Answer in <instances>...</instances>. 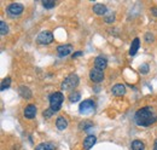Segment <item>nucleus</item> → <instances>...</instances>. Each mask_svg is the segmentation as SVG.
I'll list each match as a JSON object with an SVG mask.
<instances>
[{"mask_svg":"<svg viewBox=\"0 0 157 150\" xmlns=\"http://www.w3.org/2000/svg\"><path fill=\"white\" fill-rule=\"evenodd\" d=\"M36 41L39 42L40 45H48V44H51L53 41V35H52L51 32L44 30V32H41L39 35H38Z\"/></svg>","mask_w":157,"mask_h":150,"instance_id":"6","label":"nucleus"},{"mask_svg":"<svg viewBox=\"0 0 157 150\" xmlns=\"http://www.w3.org/2000/svg\"><path fill=\"white\" fill-rule=\"evenodd\" d=\"M42 5L46 7V9H52L56 6V1L55 0H44L42 1Z\"/></svg>","mask_w":157,"mask_h":150,"instance_id":"22","label":"nucleus"},{"mask_svg":"<svg viewBox=\"0 0 157 150\" xmlns=\"http://www.w3.org/2000/svg\"><path fill=\"white\" fill-rule=\"evenodd\" d=\"M104 77H105V75H104V72H103V70L97 69V68H92V69H91V72H90V79H91L93 82L99 84V82H101V81L104 80Z\"/></svg>","mask_w":157,"mask_h":150,"instance_id":"7","label":"nucleus"},{"mask_svg":"<svg viewBox=\"0 0 157 150\" xmlns=\"http://www.w3.org/2000/svg\"><path fill=\"white\" fill-rule=\"evenodd\" d=\"M34 150H56V147L52 143H40L35 147Z\"/></svg>","mask_w":157,"mask_h":150,"instance_id":"16","label":"nucleus"},{"mask_svg":"<svg viewBox=\"0 0 157 150\" xmlns=\"http://www.w3.org/2000/svg\"><path fill=\"white\" fill-rule=\"evenodd\" d=\"M80 98H81V94H80V92H78V91H74V92H71V93L69 94V101H70L71 103L78 102Z\"/></svg>","mask_w":157,"mask_h":150,"instance_id":"19","label":"nucleus"},{"mask_svg":"<svg viewBox=\"0 0 157 150\" xmlns=\"http://www.w3.org/2000/svg\"><path fill=\"white\" fill-rule=\"evenodd\" d=\"M134 121L138 126L147 127L157 121V112L152 107H144L136 112Z\"/></svg>","mask_w":157,"mask_h":150,"instance_id":"1","label":"nucleus"},{"mask_svg":"<svg viewBox=\"0 0 157 150\" xmlns=\"http://www.w3.org/2000/svg\"><path fill=\"white\" fill-rule=\"evenodd\" d=\"M96 142H97V137H96L94 134L87 136V137L85 138V140H83V148H85V150H90L94 144H96Z\"/></svg>","mask_w":157,"mask_h":150,"instance_id":"10","label":"nucleus"},{"mask_svg":"<svg viewBox=\"0 0 157 150\" xmlns=\"http://www.w3.org/2000/svg\"><path fill=\"white\" fill-rule=\"evenodd\" d=\"M56 127L58 128L59 131H63V130H65L68 127V121H67V119L64 116H59L58 119L56 120Z\"/></svg>","mask_w":157,"mask_h":150,"instance_id":"14","label":"nucleus"},{"mask_svg":"<svg viewBox=\"0 0 157 150\" xmlns=\"http://www.w3.org/2000/svg\"><path fill=\"white\" fill-rule=\"evenodd\" d=\"M10 85H11V79H10V77H5V79L1 81V85H0L1 91H5L6 89H9Z\"/></svg>","mask_w":157,"mask_h":150,"instance_id":"20","label":"nucleus"},{"mask_svg":"<svg viewBox=\"0 0 157 150\" xmlns=\"http://www.w3.org/2000/svg\"><path fill=\"white\" fill-rule=\"evenodd\" d=\"M73 51V45L70 44H65V45H59L57 47V53L59 57H65L68 56L70 52Z\"/></svg>","mask_w":157,"mask_h":150,"instance_id":"8","label":"nucleus"},{"mask_svg":"<svg viewBox=\"0 0 157 150\" xmlns=\"http://www.w3.org/2000/svg\"><path fill=\"white\" fill-rule=\"evenodd\" d=\"M64 101V96L62 92H55L50 96V109L53 112H59L62 103Z\"/></svg>","mask_w":157,"mask_h":150,"instance_id":"2","label":"nucleus"},{"mask_svg":"<svg viewBox=\"0 0 157 150\" xmlns=\"http://www.w3.org/2000/svg\"><path fill=\"white\" fill-rule=\"evenodd\" d=\"M78 82H80V79H78V75L70 74L69 76H67V77L64 79V81L62 82L60 87H62V90H64V91H70V90H74V89L78 86Z\"/></svg>","mask_w":157,"mask_h":150,"instance_id":"3","label":"nucleus"},{"mask_svg":"<svg viewBox=\"0 0 157 150\" xmlns=\"http://www.w3.org/2000/svg\"><path fill=\"white\" fill-rule=\"evenodd\" d=\"M94 108H96V103L92 99H86L80 104L78 112L82 115H88V114H92L94 112Z\"/></svg>","mask_w":157,"mask_h":150,"instance_id":"4","label":"nucleus"},{"mask_svg":"<svg viewBox=\"0 0 157 150\" xmlns=\"http://www.w3.org/2000/svg\"><path fill=\"white\" fill-rule=\"evenodd\" d=\"M93 12H94L96 15L103 16V15H106L108 9H106V6L103 5V4H96V5H93Z\"/></svg>","mask_w":157,"mask_h":150,"instance_id":"13","label":"nucleus"},{"mask_svg":"<svg viewBox=\"0 0 157 150\" xmlns=\"http://www.w3.org/2000/svg\"><path fill=\"white\" fill-rule=\"evenodd\" d=\"M114 19H115V15L114 14H110L108 17H105V22L106 23H111V22H114Z\"/></svg>","mask_w":157,"mask_h":150,"instance_id":"25","label":"nucleus"},{"mask_svg":"<svg viewBox=\"0 0 157 150\" xmlns=\"http://www.w3.org/2000/svg\"><path fill=\"white\" fill-rule=\"evenodd\" d=\"M111 93L114 94V96H116V97L123 96V94L126 93V86L122 85V84H116V85H114L113 89H111Z\"/></svg>","mask_w":157,"mask_h":150,"instance_id":"12","label":"nucleus"},{"mask_svg":"<svg viewBox=\"0 0 157 150\" xmlns=\"http://www.w3.org/2000/svg\"><path fill=\"white\" fill-rule=\"evenodd\" d=\"M139 70H140V73L141 74H147L149 73V64H141L140 65V68H139Z\"/></svg>","mask_w":157,"mask_h":150,"instance_id":"23","label":"nucleus"},{"mask_svg":"<svg viewBox=\"0 0 157 150\" xmlns=\"http://www.w3.org/2000/svg\"><path fill=\"white\" fill-rule=\"evenodd\" d=\"M0 33H1V35H5L9 33V27L4 21H0Z\"/></svg>","mask_w":157,"mask_h":150,"instance_id":"21","label":"nucleus"},{"mask_svg":"<svg viewBox=\"0 0 157 150\" xmlns=\"http://www.w3.org/2000/svg\"><path fill=\"white\" fill-rule=\"evenodd\" d=\"M53 114H55V112H52V110H51L50 108H48V109H46L45 112H42V115H44V117H46V119H50V117H51V116H52Z\"/></svg>","mask_w":157,"mask_h":150,"instance_id":"24","label":"nucleus"},{"mask_svg":"<svg viewBox=\"0 0 157 150\" xmlns=\"http://www.w3.org/2000/svg\"><path fill=\"white\" fill-rule=\"evenodd\" d=\"M139 46H140V39L136 38L133 41H132V45H131V49H129V55L131 56H134L139 50Z\"/></svg>","mask_w":157,"mask_h":150,"instance_id":"15","label":"nucleus"},{"mask_svg":"<svg viewBox=\"0 0 157 150\" xmlns=\"http://www.w3.org/2000/svg\"><path fill=\"white\" fill-rule=\"evenodd\" d=\"M131 148L132 150H145V144L141 140H133Z\"/></svg>","mask_w":157,"mask_h":150,"instance_id":"18","label":"nucleus"},{"mask_svg":"<svg viewBox=\"0 0 157 150\" xmlns=\"http://www.w3.org/2000/svg\"><path fill=\"white\" fill-rule=\"evenodd\" d=\"M23 10H24V6L22 4H20V2H13V4H10L7 6L6 12L11 17H18L20 15H22Z\"/></svg>","mask_w":157,"mask_h":150,"instance_id":"5","label":"nucleus"},{"mask_svg":"<svg viewBox=\"0 0 157 150\" xmlns=\"http://www.w3.org/2000/svg\"><path fill=\"white\" fill-rule=\"evenodd\" d=\"M154 150H157V139L155 140V143H154Z\"/></svg>","mask_w":157,"mask_h":150,"instance_id":"29","label":"nucleus"},{"mask_svg":"<svg viewBox=\"0 0 157 150\" xmlns=\"http://www.w3.org/2000/svg\"><path fill=\"white\" fill-rule=\"evenodd\" d=\"M152 39H154V35H152V34H150V33H147V34L145 35V40H146L147 42H150V41H154Z\"/></svg>","mask_w":157,"mask_h":150,"instance_id":"26","label":"nucleus"},{"mask_svg":"<svg viewBox=\"0 0 157 150\" xmlns=\"http://www.w3.org/2000/svg\"><path fill=\"white\" fill-rule=\"evenodd\" d=\"M20 94L25 99H30L32 98V91L25 86H21L20 87Z\"/></svg>","mask_w":157,"mask_h":150,"instance_id":"17","label":"nucleus"},{"mask_svg":"<svg viewBox=\"0 0 157 150\" xmlns=\"http://www.w3.org/2000/svg\"><path fill=\"white\" fill-rule=\"evenodd\" d=\"M83 55V52L82 51H78V52H75V53H73V58H76V57H80Z\"/></svg>","mask_w":157,"mask_h":150,"instance_id":"27","label":"nucleus"},{"mask_svg":"<svg viewBox=\"0 0 157 150\" xmlns=\"http://www.w3.org/2000/svg\"><path fill=\"white\" fill-rule=\"evenodd\" d=\"M150 11H151V14H152L154 16H156V17H157V6H155V7H151V10H150Z\"/></svg>","mask_w":157,"mask_h":150,"instance_id":"28","label":"nucleus"},{"mask_svg":"<svg viewBox=\"0 0 157 150\" xmlns=\"http://www.w3.org/2000/svg\"><path fill=\"white\" fill-rule=\"evenodd\" d=\"M108 65V59L103 56H98L94 59V68L100 69V70H104Z\"/></svg>","mask_w":157,"mask_h":150,"instance_id":"11","label":"nucleus"},{"mask_svg":"<svg viewBox=\"0 0 157 150\" xmlns=\"http://www.w3.org/2000/svg\"><path fill=\"white\" fill-rule=\"evenodd\" d=\"M36 107L34 105V104H28L25 108H24V117L25 119H29V120H32V119H34L35 117V115H36Z\"/></svg>","mask_w":157,"mask_h":150,"instance_id":"9","label":"nucleus"}]
</instances>
